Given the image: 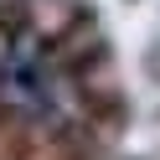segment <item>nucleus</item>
I'll return each instance as SVG.
<instances>
[{"mask_svg": "<svg viewBox=\"0 0 160 160\" xmlns=\"http://www.w3.org/2000/svg\"><path fill=\"white\" fill-rule=\"evenodd\" d=\"M0 98L11 108H21V114H47V108H52L57 78H52L47 52L31 36H21V42L5 52V62H0Z\"/></svg>", "mask_w": 160, "mask_h": 160, "instance_id": "nucleus-1", "label": "nucleus"}]
</instances>
